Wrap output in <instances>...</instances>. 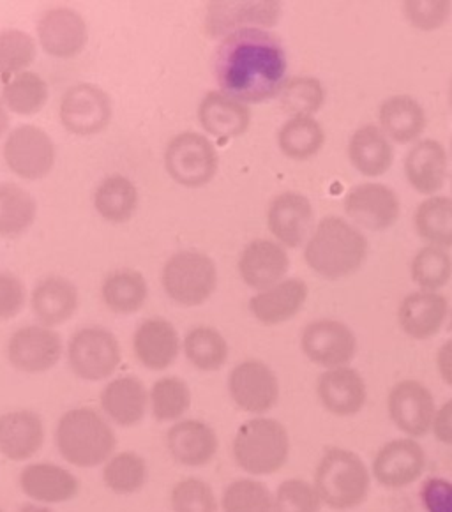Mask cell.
<instances>
[{
    "label": "cell",
    "instance_id": "obj_1",
    "mask_svg": "<svg viewBox=\"0 0 452 512\" xmlns=\"http://www.w3.org/2000/svg\"><path fill=\"white\" fill-rule=\"evenodd\" d=\"M219 91L246 105L278 98L288 78V57L281 39L267 29H241L219 39L212 57Z\"/></svg>",
    "mask_w": 452,
    "mask_h": 512
},
{
    "label": "cell",
    "instance_id": "obj_2",
    "mask_svg": "<svg viewBox=\"0 0 452 512\" xmlns=\"http://www.w3.org/2000/svg\"><path fill=\"white\" fill-rule=\"evenodd\" d=\"M368 239L348 219L325 216L304 244V262L320 278H348L361 269L368 256Z\"/></svg>",
    "mask_w": 452,
    "mask_h": 512
},
{
    "label": "cell",
    "instance_id": "obj_3",
    "mask_svg": "<svg viewBox=\"0 0 452 512\" xmlns=\"http://www.w3.org/2000/svg\"><path fill=\"white\" fill-rule=\"evenodd\" d=\"M62 458L80 468H94L112 458L117 438L110 422L89 407L73 408L62 415L55 430Z\"/></svg>",
    "mask_w": 452,
    "mask_h": 512
},
{
    "label": "cell",
    "instance_id": "obj_4",
    "mask_svg": "<svg viewBox=\"0 0 452 512\" xmlns=\"http://www.w3.org/2000/svg\"><path fill=\"white\" fill-rule=\"evenodd\" d=\"M313 486L322 504L334 511H350L370 495V470L359 454L331 447L318 461Z\"/></svg>",
    "mask_w": 452,
    "mask_h": 512
},
{
    "label": "cell",
    "instance_id": "obj_5",
    "mask_svg": "<svg viewBox=\"0 0 452 512\" xmlns=\"http://www.w3.org/2000/svg\"><path fill=\"white\" fill-rule=\"evenodd\" d=\"M237 467L251 475H271L287 465L290 437L281 422L253 417L241 424L232 445Z\"/></svg>",
    "mask_w": 452,
    "mask_h": 512
},
{
    "label": "cell",
    "instance_id": "obj_6",
    "mask_svg": "<svg viewBox=\"0 0 452 512\" xmlns=\"http://www.w3.org/2000/svg\"><path fill=\"white\" fill-rule=\"evenodd\" d=\"M161 287L181 308H198L211 299L219 283L218 265L198 249H181L168 256L161 269Z\"/></svg>",
    "mask_w": 452,
    "mask_h": 512
},
{
    "label": "cell",
    "instance_id": "obj_7",
    "mask_svg": "<svg viewBox=\"0 0 452 512\" xmlns=\"http://www.w3.org/2000/svg\"><path fill=\"white\" fill-rule=\"evenodd\" d=\"M163 163L166 174L182 188H202L218 174V149L204 133L182 131L166 144Z\"/></svg>",
    "mask_w": 452,
    "mask_h": 512
},
{
    "label": "cell",
    "instance_id": "obj_8",
    "mask_svg": "<svg viewBox=\"0 0 452 512\" xmlns=\"http://www.w3.org/2000/svg\"><path fill=\"white\" fill-rule=\"evenodd\" d=\"M2 159L9 172L22 181H43L57 163L52 136L38 124H18L2 142Z\"/></svg>",
    "mask_w": 452,
    "mask_h": 512
},
{
    "label": "cell",
    "instance_id": "obj_9",
    "mask_svg": "<svg viewBox=\"0 0 452 512\" xmlns=\"http://www.w3.org/2000/svg\"><path fill=\"white\" fill-rule=\"evenodd\" d=\"M69 368L85 382H103L121 366L122 350L117 336L103 325H87L69 338Z\"/></svg>",
    "mask_w": 452,
    "mask_h": 512
},
{
    "label": "cell",
    "instance_id": "obj_10",
    "mask_svg": "<svg viewBox=\"0 0 452 512\" xmlns=\"http://www.w3.org/2000/svg\"><path fill=\"white\" fill-rule=\"evenodd\" d=\"M112 117V98L98 83H75L62 94L59 121L71 135H99L110 126Z\"/></svg>",
    "mask_w": 452,
    "mask_h": 512
},
{
    "label": "cell",
    "instance_id": "obj_11",
    "mask_svg": "<svg viewBox=\"0 0 452 512\" xmlns=\"http://www.w3.org/2000/svg\"><path fill=\"white\" fill-rule=\"evenodd\" d=\"M64 355L59 332L46 325L32 324L13 332L6 345L9 364L25 375H41L55 368Z\"/></svg>",
    "mask_w": 452,
    "mask_h": 512
},
{
    "label": "cell",
    "instance_id": "obj_12",
    "mask_svg": "<svg viewBox=\"0 0 452 512\" xmlns=\"http://www.w3.org/2000/svg\"><path fill=\"white\" fill-rule=\"evenodd\" d=\"M226 387L235 407L246 414L260 417L278 405V375L264 361L246 359L239 362L230 371Z\"/></svg>",
    "mask_w": 452,
    "mask_h": 512
},
{
    "label": "cell",
    "instance_id": "obj_13",
    "mask_svg": "<svg viewBox=\"0 0 452 512\" xmlns=\"http://www.w3.org/2000/svg\"><path fill=\"white\" fill-rule=\"evenodd\" d=\"M302 354L324 369L343 368L357 355V336L336 318H317L301 332Z\"/></svg>",
    "mask_w": 452,
    "mask_h": 512
},
{
    "label": "cell",
    "instance_id": "obj_14",
    "mask_svg": "<svg viewBox=\"0 0 452 512\" xmlns=\"http://www.w3.org/2000/svg\"><path fill=\"white\" fill-rule=\"evenodd\" d=\"M343 211L357 228L384 232L400 218V196L382 182H362L343 198Z\"/></svg>",
    "mask_w": 452,
    "mask_h": 512
},
{
    "label": "cell",
    "instance_id": "obj_15",
    "mask_svg": "<svg viewBox=\"0 0 452 512\" xmlns=\"http://www.w3.org/2000/svg\"><path fill=\"white\" fill-rule=\"evenodd\" d=\"M36 41L53 59H75L89 43V25L76 9L48 8L36 23Z\"/></svg>",
    "mask_w": 452,
    "mask_h": 512
},
{
    "label": "cell",
    "instance_id": "obj_16",
    "mask_svg": "<svg viewBox=\"0 0 452 512\" xmlns=\"http://www.w3.org/2000/svg\"><path fill=\"white\" fill-rule=\"evenodd\" d=\"M387 412L398 430L407 437L419 438L433 428L437 405L430 389L419 380H401L389 391Z\"/></svg>",
    "mask_w": 452,
    "mask_h": 512
},
{
    "label": "cell",
    "instance_id": "obj_17",
    "mask_svg": "<svg viewBox=\"0 0 452 512\" xmlns=\"http://www.w3.org/2000/svg\"><path fill=\"white\" fill-rule=\"evenodd\" d=\"M315 209L308 196L299 191H283L267 207V228L274 241L285 248H301L315 230Z\"/></svg>",
    "mask_w": 452,
    "mask_h": 512
},
{
    "label": "cell",
    "instance_id": "obj_18",
    "mask_svg": "<svg viewBox=\"0 0 452 512\" xmlns=\"http://www.w3.org/2000/svg\"><path fill=\"white\" fill-rule=\"evenodd\" d=\"M426 452L415 438H394L378 449L371 472L387 490H403L421 479Z\"/></svg>",
    "mask_w": 452,
    "mask_h": 512
},
{
    "label": "cell",
    "instance_id": "obj_19",
    "mask_svg": "<svg viewBox=\"0 0 452 512\" xmlns=\"http://www.w3.org/2000/svg\"><path fill=\"white\" fill-rule=\"evenodd\" d=\"M237 271L244 285L255 292L274 287L290 271L288 249L274 239L248 242L239 255Z\"/></svg>",
    "mask_w": 452,
    "mask_h": 512
},
{
    "label": "cell",
    "instance_id": "obj_20",
    "mask_svg": "<svg viewBox=\"0 0 452 512\" xmlns=\"http://www.w3.org/2000/svg\"><path fill=\"white\" fill-rule=\"evenodd\" d=\"M281 4L269 0L257 2H212L207 9L205 25L214 38H225L230 32L257 27L269 29L279 22Z\"/></svg>",
    "mask_w": 452,
    "mask_h": 512
},
{
    "label": "cell",
    "instance_id": "obj_21",
    "mask_svg": "<svg viewBox=\"0 0 452 512\" xmlns=\"http://www.w3.org/2000/svg\"><path fill=\"white\" fill-rule=\"evenodd\" d=\"M133 352L144 368L165 371L179 359L182 339L170 320L161 317L145 318L133 334Z\"/></svg>",
    "mask_w": 452,
    "mask_h": 512
},
{
    "label": "cell",
    "instance_id": "obj_22",
    "mask_svg": "<svg viewBox=\"0 0 452 512\" xmlns=\"http://www.w3.org/2000/svg\"><path fill=\"white\" fill-rule=\"evenodd\" d=\"M29 304L38 324L55 329L75 317L80 308V292L66 276L48 274L32 287Z\"/></svg>",
    "mask_w": 452,
    "mask_h": 512
},
{
    "label": "cell",
    "instance_id": "obj_23",
    "mask_svg": "<svg viewBox=\"0 0 452 512\" xmlns=\"http://www.w3.org/2000/svg\"><path fill=\"white\" fill-rule=\"evenodd\" d=\"M317 396L329 414L354 417L366 407L368 385L361 373L350 366L325 369L317 380Z\"/></svg>",
    "mask_w": 452,
    "mask_h": 512
},
{
    "label": "cell",
    "instance_id": "obj_24",
    "mask_svg": "<svg viewBox=\"0 0 452 512\" xmlns=\"http://www.w3.org/2000/svg\"><path fill=\"white\" fill-rule=\"evenodd\" d=\"M251 108L223 91L205 94L198 105V122L205 135L216 140H234L248 133Z\"/></svg>",
    "mask_w": 452,
    "mask_h": 512
},
{
    "label": "cell",
    "instance_id": "obj_25",
    "mask_svg": "<svg viewBox=\"0 0 452 512\" xmlns=\"http://www.w3.org/2000/svg\"><path fill=\"white\" fill-rule=\"evenodd\" d=\"M403 170L408 184L421 195L435 196L444 188L449 170V156L444 145L433 138H421L410 145Z\"/></svg>",
    "mask_w": 452,
    "mask_h": 512
},
{
    "label": "cell",
    "instance_id": "obj_26",
    "mask_svg": "<svg viewBox=\"0 0 452 512\" xmlns=\"http://www.w3.org/2000/svg\"><path fill=\"white\" fill-rule=\"evenodd\" d=\"M308 283L301 278H285L274 287L255 292L249 299L251 315L264 325L285 324L297 317L308 301Z\"/></svg>",
    "mask_w": 452,
    "mask_h": 512
},
{
    "label": "cell",
    "instance_id": "obj_27",
    "mask_svg": "<svg viewBox=\"0 0 452 512\" xmlns=\"http://www.w3.org/2000/svg\"><path fill=\"white\" fill-rule=\"evenodd\" d=\"M449 318V301L440 292L415 290L405 295L398 308L401 331L412 339H430L437 336Z\"/></svg>",
    "mask_w": 452,
    "mask_h": 512
},
{
    "label": "cell",
    "instance_id": "obj_28",
    "mask_svg": "<svg viewBox=\"0 0 452 512\" xmlns=\"http://www.w3.org/2000/svg\"><path fill=\"white\" fill-rule=\"evenodd\" d=\"M103 414L121 428H131L144 421L149 408V391L135 375L113 378L99 394Z\"/></svg>",
    "mask_w": 452,
    "mask_h": 512
},
{
    "label": "cell",
    "instance_id": "obj_29",
    "mask_svg": "<svg viewBox=\"0 0 452 512\" xmlns=\"http://www.w3.org/2000/svg\"><path fill=\"white\" fill-rule=\"evenodd\" d=\"M166 445L177 463L184 467H205L218 452V435L207 422L184 419L166 433Z\"/></svg>",
    "mask_w": 452,
    "mask_h": 512
},
{
    "label": "cell",
    "instance_id": "obj_30",
    "mask_svg": "<svg viewBox=\"0 0 452 512\" xmlns=\"http://www.w3.org/2000/svg\"><path fill=\"white\" fill-rule=\"evenodd\" d=\"M378 128L389 136L392 144H415L428 128V115L417 99L396 94L378 106Z\"/></svg>",
    "mask_w": 452,
    "mask_h": 512
},
{
    "label": "cell",
    "instance_id": "obj_31",
    "mask_svg": "<svg viewBox=\"0 0 452 512\" xmlns=\"http://www.w3.org/2000/svg\"><path fill=\"white\" fill-rule=\"evenodd\" d=\"M27 497L39 504H62L78 495L80 481L75 474L55 463H32L18 477Z\"/></svg>",
    "mask_w": 452,
    "mask_h": 512
},
{
    "label": "cell",
    "instance_id": "obj_32",
    "mask_svg": "<svg viewBox=\"0 0 452 512\" xmlns=\"http://www.w3.org/2000/svg\"><path fill=\"white\" fill-rule=\"evenodd\" d=\"M45 442V426L36 412L15 410L0 415V452L11 461L31 460Z\"/></svg>",
    "mask_w": 452,
    "mask_h": 512
},
{
    "label": "cell",
    "instance_id": "obj_33",
    "mask_svg": "<svg viewBox=\"0 0 452 512\" xmlns=\"http://www.w3.org/2000/svg\"><path fill=\"white\" fill-rule=\"evenodd\" d=\"M350 165L366 177H380L392 166L394 147L378 124H364L348 138Z\"/></svg>",
    "mask_w": 452,
    "mask_h": 512
},
{
    "label": "cell",
    "instance_id": "obj_34",
    "mask_svg": "<svg viewBox=\"0 0 452 512\" xmlns=\"http://www.w3.org/2000/svg\"><path fill=\"white\" fill-rule=\"evenodd\" d=\"M92 205L103 221L122 225L131 221L138 211L140 193L135 182L126 175H106L94 189Z\"/></svg>",
    "mask_w": 452,
    "mask_h": 512
},
{
    "label": "cell",
    "instance_id": "obj_35",
    "mask_svg": "<svg viewBox=\"0 0 452 512\" xmlns=\"http://www.w3.org/2000/svg\"><path fill=\"white\" fill-rule=\"evenodd\" d=\"M101 301L115 315L128 317L144 308L149 299V283L135 269H115L101 283Z\"/></svg>",
    "mask_w": 452,
    "mask_h": 512
},
{
    "label": "cell",
    "instance_id": "obj_36",
    "mask_svg": "<svg viewBox=\"0 0 452 512\" xmlns=\"http://www.w3.org/2000/svg\"><path fill=\"white\" fill-rule=\"evenodd\" d=\"M38 219V202L16 182H0V237L18 239Z\"/></svg>",
    "mask_w": 452,
    "mask_h": 512
},
{
    "label": "cell",
    "instance_id": "obj_37",
    "mask_svg": "<svg viewBox=\"0 0 452 512\" xmlns=\"http://www.w3.org/2000/svg\"><path fill=\"white\" fill-rule=\"evenodd\" d=\"M279 151L292 161L315 158L325 145V129L315 117H288L276 135Z\"/></svg>",
    "mask_w": 452,
    "mask_h": 512
},
{
    "label": "cell",
    "instance_id": "obj_38",
    "mask_svg": "<svg viewBox=\"0 0 452 512\" xmlns=\"http://www.w3.org/2000/svg\"><path fill=\"white\" fill-rule=\"evenodd\" d=\"M182 352L198 371L214 373L225 366L230 347L225 336L209 325H196L182 338Z\"/></svg>",
    "mask_w": 452,
    "mask_h": 512
},
{
    "label": "cell",
    "instance_id": "obj_39",
    "mask_svg": "<svg viewBox=\"0 0 452 512\" xmlns=\"http://www.w3.org/2000/svg\"><path fill=\"white\" fill-rule=\"evenodd\" d=\"M0 96L9 113H15L20 117H32L48 105L50 87L43 76L29 69L8 78Z\"/></svg>",
    "mask_w": 452,
    "mask_h": 512
},
{
    "label": "cell",
    "instance_id": "obj_40",
    "mask_svg": "<svg viewBox=\"0 0 452 512\" xmlns=\"http://www.w3.org/2000/svg\"><path fill=\"white\" fill-rule=\"evenodd\" d=\"M415 232L422 241L438 248H452V198L428 196L417 205L414 214Z\"/></svg>",
    "mask_w": 452,
    "mask_h": 512
},
{
    "label": "cell",
    "instance_id": "obj_41",
    "mask_svg": "<svg viewBox=\"0 0 452 512\" xmlns=\"http://www.w3.org/2000/svg\"><path fill=\"white\" fill-rule=\"evenodd\" d=\"M278 101L288 117H315L325 105L324 83L317 76H288L279 91Z\"/></svg>",
    "mask_w": 452,
    "mask_h": 512
},
{
    "label": "cell",
    "instance_id": "obj_42",
    "mask_svg": "<svg viewBox=\"0 0 452 512\" xmlns=\"http://www.w3.org/2000/svg\"><path fill=\"white\" fill-rule=\"evenodd\" d=\"M410 278L419 290L440 292L452 278V256L449 249L426 244L410 262Z\"/></svg>",
    "mask_w": 452,
    "mask_h": 512
},
{
    "label": "cell",
    "instance_id": "obj_43",
    "mask_svg": "<svg viewBox=\"0 0 452 512\" xmlns=\"http://www.w3.org/2000/svg\"><path fill=\"white\" fill-rule=\"evenodd\" d=\"M149 477L147 461L136 452H119L106 461L103 481L117 495H133L142 490Z\"/></svg>",
    "mask_w": 452,
    "mask_h": 512
},
{
    "label": "cell",
    "instance_id": "obj_44",
    "mask_svg": "<svg viewBox=\"0 0 452 512\" xmlns=\"http://www.w3.org/2000/svg\"><path fill=\"white\" fill-rule=\"evenodd\" d=\"M149 405L156 421H177L191 407V389L182 378H159L149 391Z\"/></svg>",
    "mask_w": 452,
    "mask_h": 512
},
{
    "label": "cell",
    "instance_id": "obj_45",
    "mask_svg": "<svg viewBox=\"0 0 452 512\" xmlns=\"http://www.w3.org/2000/svg\"><path fill=\"white\" fill-rule=\"evenodd\" d=\"M38 41L22 29L0 31V76L20 75L29 71L38 57Z\"/></svg>",
    "mask_w": 452,
    "mask_h": 512
},
{
    "label": "cell",
    "instance_id": "obj_46",
    "mask_svg": "<svg viewBox=\"0 0 452 512\" xmlns=\"http://www.w3.org/2000/svg\"><path fill=\"white\" fill-rule=\"evenodd\" d=\"M274 495L264 482L237 479L230 482L221 497L223 512H272Z\"/></svg>",
    "mask_w": 452,
    "mask_h": 512
},
{
    "label": "cell",
    "instance_id": "obj_47",
    "mask_svg": "<svg viewBox=\"0 0 452 512\" xmlns=\"http://www.w3.org/2000/svg\"><path fill=\"white\" fill-rule=\"evenodd\" d=\"M320 507L322 500L311 482L288 479L276 490L272 512H318Z\"/></svg>",
    "mask_w": 452,
    "mask_h": 512
},
{
    "label": "cell",
    "instance_id": "obj_48",
    "mask_svg": "<svg viewBox=\"0 0 452 512\" xmlns=\"http://www.w3.org/2000/svg\"><path fill=\"white\" fill-rule=\"evenodd\" d=\"M170 500L174 512H218V500L211 486L195 477L177 482Z\"/></svg>",
    "mask_w": 452,
    "mask_h": 512
},
{
    "label": "cell",
    "instance_id": "obj_49",
    "mask_svg": "<svg viewBox=\"0 0 452 512\" xmlns=\"http://www.w3.org/2000/svg\"><path fill=\"white\" fill-rule=\"evenodd\" d=\"M403 16L414 29L433 32L444 27L452 13L451 0H405Z\"/></svg>",
    "mask_w": 452,
    "mask_h": 512
},
{
    "label": "cell",
    "instance_id": "obj_50",
    "mask_svg": "<svg viewBox=\"0 0 452 512\" xmlns=\"http://www.w3.org/2000/svg\"><path fill=\"white\" fill-rule=\"evenodd\" d=\"M29 290L20 276L0 272V322L18 317L29 302Z\"/></svg>",
    "mask_w": 452,
    "mask_h": 512
},
{
    "label": "cell",
    "instance_id": "obj_51",
    "mask_svg": "<svg viewBox=\"0 0 452 512\" xmlns=\"http://www.w3.org/2000/svg\"><path fill=\"white\" fill-rule=\"evenodd\" d=\"M421 500L428 512H452V482L445 479H428L422 484Z\"/></svg>",
    "mask_w": 452,
    "mask_h": 512
},
{
    "label": "cell",
    "instance_id": "obj_52",
    "mask_svg": "<svg viewBox=\"0 0 452 512\" xmlns=\"http://www.w3.org/2000/svg\"><path fill=\"white\" fill-rule=\"evenodd\" d=\"M431 431L438 442L452 445V400L445 401L444 405L438 408Z\"/></svg>",
    "mask_w": 452,
    "mask_h": 512
},
{
    "label": "cell",
    "instance_id": "obj_53",
    "mask_svg": "<svg viewBox=\"0 0 452 512\" xmlns=\"http://www.w3.org/2000/svg\"><path fill=\"white\" fill-rule=\"evenodd\" d=\"M437 368L445 384L452 387V339L445 341L437 352Z\"/></svg>",
    "mask_w": 452,
    "mask_h": 512
},
{
    "label": "cell",
    "instance_id": "obj_54",
    "mask_svg": "<svg viewBox=\"0 0 452 512\" xmlns=\"http://www.w3.org/2000/svg\"><path fill=\"white\" fill-rule=\"evenodd\" d=\"M9 126H11V113H9L4 101H2V96H0V140H4L8 135Z\"/></svg>",
    "mask_w": 452,
    "mask_h": 512
},
{
    "label": "cell",
    "instance_id": "obj_55",
    "mask_svg": "<svg viewBox=\"0 0 452 512\" xmlns=\"http://www.w3.org/2000/svg\"><path fill=\"white\" fill-rule=\"evenodd\" d=\"M449 103H451V108H452V80H451V85H449Z\"/></svg>",
    "mask_w": 452,
    "mask_h": 512
},
{
    "label": "cell",
    "instance_id": "obj_56",
    "mask_svg": "<svg viewBox=\"0 0 452 512\" xmlns=\"http://www.w3.org/2000/svg\"><path fill=\"white\" fill-rule=\"evenodd\" d=\"M449 332H451V334H452V311H451V315H449Z\"/></svg>",
    "mask_w": 452,
    "mask_h": 512
},
{
    "label": "cell",
    "instance_id": "obj_57",
    "mask_svg": "<svg viewBox=\"0 0 452 512\" xmlns=\"http://www.w3.org/2000/svg\"><path fill=\"white\" fill-rule=\"evenodd\" d=\"M451 154H452V142H451Z\"/></svg>",
    "mask_w": 452,
    "mask_h": 512
},
{
    "label": "cell",
    "instance_id": "obj_58",
    "mask_svg": "<svg viewBox=\"0 0 452 512\" xmlns=\"http://www.w3.org/2000/svg\"><path fill=\"white\" fill-rule=\"evenodd\" d=\"M0 512H4V511H2V507H0Z\"/></svg>",
    "mask_w": 452,
    "mask_h": 512
},
{
    "label": "cell",
    "instance_id": "obj_59",
    "mask_svg": "<svg viewBox=\"0 0 452 512\" xmlns=\"http://www.w3.org/2000/svg\"><path fill=\"white\" fill-rule=\"evenodd\" d=\"M451 189H452V181H451Z\"/></svg>",
    "mask_w": 452,
    "mask_h": 512
}]
</instances>
